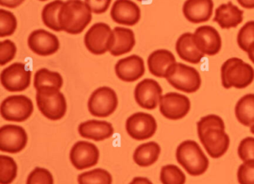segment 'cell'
I'll list each match as a JSON object with an SVG mask.
<instances>
[{"instance_id": "obj_41", "label": "cell", "mask_w": 254, "mask_h": 184, "mask_svg": "<svg viewBox=\"0 0 254 184\" xmlns=\"http://www.w3.org/2000/svg\"><path fill=\"white\" fill-rule=\"evenodd\" d=\"M129 184H153L152 182L147 178L143 177H136L132 180Z\"/></svg>"}, {"instance_id": "obj_31", "label": "cell", "mask_w": 254, "mask_h": 184, "mask_svg": "<svg viewBox=\"0 0 254 184\" xmlns=\"http://www.w3.org/2000/svg\"><path fill=\"white\" fill-rule=\"evenodd\" d=\"M18 172L17 163L12 157L0 155V184H11Z\"/></svg>"}, {"instance_id": "obj_27", "label": "cell", "mask_w": 254, "mask_h": 184, "mask_svg": "<svg viewBox=\"0 0 254 184\" xmlns=\"http://www.w3.org/2000/svg\"><path fill=\"white\" fill-rule=\"evenodd\" d=\"M238 121L245 126H254V93L244 95L235 106Z\"/></svg>"}, {"instance_id": "obj_39", "label": "cell", "mask_w": 254, "mask_h": 184, "mask_svg": "<svg viewBox=\"0 0 254 184\" xmlns=\"http://www.w3.org/2000/svg\"><path fill=\"white\" fill-rule=\"evenodd\" d=\"M84 1L90 7L92 13L102 14L108 10L112 0H84Z\"/></svg>"}, {"instance_id": "obj_13", "label": "cell", "mask_w": 254, "mask_h": 184, "mask_svg": "<svg viewBox=\"0 0 254 184\" xmlns=\"http://www.w3.org/2000/svg\"><path fill=\"white\" fill-rule=\"evenodd\" d=\"M28 135L23 127L17 125H5L0 128V151L17 154L26 148Z\"/></svg>"}, {"instance_id": "obj_32", "label": "cell", "mask_w": 254, "mask_h": 184, "mask_svg": "<svg viewBox=\"0 0 254 184\" xmlns=\"http://www.w3.org/2000/svg\"><path fill=\"white\" fill-rule=\"evenodd\" d=\"M160 178L163 184H185L187 181L185 174L173 164L166 165L162 167Z\"/></svg>"}, {"instance_id": "obj_28", "label": "cell", "mask_w": 254, "mask_h": 184, "mask_svg": "<svg viewBox=\"0 0 254 184\" xmlns=\"http://www.w3.org/2000/svg\"><path fill=\"white\" fill-rule=\"evenodd\" d=\"M62 76L56 71H52L47 68H41L35 74L34 87L37 90L45 86L57 88L61 89L63 86Z\"/></svg>"}, {"instance_id": "obj_5", "label": "cell", "mask_w": 254, "mask_h": 184, "mask_svg": "<svg viewBox=\"0 0 254 184\" xmlns=\"http://www.w3.org/2000/svg\"><path fill=\"white\" fill-rule=\"evenodd\" d=\"M36 102L41 114L49 120H59L66 114V99L57 88L45 86L37 90Z\"/></svg>"}, {"instance_id": "obj_44", "label": "cell", "mask_w": 254, "mask_h": 184, "mask_svg": "<svg viewBox=\"0 0 254 184\" xmlns=\"http://www.w3.org/2000/svg\"><path fill=\"white\" fill-rule=\"evenodd\" d=\"M250 130H251V133H252L253 135H254V126H251V129H250Z\"/></svg>"}, {"instance_id": "obj_30", "label": "cell", "mask_w": 254, "mask_h": 184, "mask_svg": "<svg viewBox=\"0 0 254 184\" xmlns=\"http://www.w3.org/2000/svg\"><path fill=\"white\" fill-rule=\"evenodd\" d=\"M78 183V184H112L113 178L109 172L99 168L80 174Z\"/></svg>"}, {"instance_id": "obj_15", "label": "cell", "mask_w": 254, "mask_h": 184, "mask_svg": "<svg viewBox=\"0 0 254 184\" xmlns=\"http://www.w3.org/2000/svg\"><path fill=\"white\" fill-rule=\"evenodd\" d=\"M163 89L160 85L153 79H145L139 82L134 89L136 103L147 110H154L160 104Z\"/></svg>"}, {"instance_id": "obj_38", "label": "cell", "mask_w": 254, "mask_h": 184, "mask_svg": "<svg viewBox=\"0 0 254 184\" xmlns=\"http://www.w3.org/2000/svg\"><path fill=\"white\" fill-rule=\"evenodd\" d=\"M238 155L242 161L254 160V138H244L238 147Z\"/></svg>"}, {"instance_id": "obj_42", "label": "cell", "mask_w": 254, "mask_h": 184, "mask_svg": "<svg viewBox=\"0 0 254 184\" xmlns=\"http://www.w3.org/2000/svg\"><path fill=\"white\" fill-rule=\"evenodd\" d=\"M237 1L244 8H254V0H237Z\"/></svg>"}, {"instance_id": "obj_21", "label": "cell", "mask_w": 254, "mask_h": 184, "mask_svg": "<svg viewBox=\"0 0 254 184\" xmlns=\"http://www.w3.org/2000/svg\"><path fill=\"white\" fill-rule=\"evenodd\" d=\"M78 132L82 138L99 142L111 138L114 135V129L108 122L90 120L79 125Z\"/></svg>"}, {"instance_id": "obj_19", "label": "cell", "mask_w": 254, "mask_h": 184, "mask_svg": "<svg viewBox=\"0 0 254 184\" xmlns=\"http://www.w3.org/2000/svg\"><path fill=\"white\" fill-rule=\"evenodd\" d=\"M111 16L116 23L133 26L140 19L141 10L131 0H116L111 7Z\"/></svg>"}, {"instance_id": "obj_4", "label": "cell", "mask_w": 254, "mask_h": 184, "mask_svg": "<svg viewBox=\"0 0 254 184\" xmlns=\"http://www.w3.org/2000/svg\"><path fill=\"white\" fill-rule=\"evenodd\" d=\"M221 78L224 89H245L254 82V69L239 58H230L221 65Z\"/></svg>"}, {"instance_id": "obj_37", "label": "cell", "mask_w": 254, "mask_h": 184, "mask_svg": "<svg viewBox=\"0 0 254 184\" xmlns=\"http://www.w3.org/2000/svg\"><path fill=\"white\" fill-rule=\"evenodd\" d=\"M17 46L11 40H3L0 43V65L3 66L11 62L17 53Z\"/></svg>"}, {"instance_id": "obj_10", "label": "cell", "mask_w": 254, "mask_h": 184, "mask_svg": "<svg viewBox=\"0 0 254 184\" xmlns=\"http://www.w3.org/2000/svg\"><path fill=\"white\" fill-rule=\"evenodd\" d=\"M32 71L26 64L14 62L2 70L0 80L2 86L10 92H20L27 89L31 84Z\"/></svg>"}, {"instance_id": "obj_24", "label": "cell", "mask_w": 254, "mask_h": 184, "mask_svg": "<svg viewBox=\"0 0 254 184\" xmlns=\"http://www.w3.org/2000/svg\"><path fill=\"white\" fill-rule=\"evenodd\" d=\"M175 50L181 59L191 64L200 63L205 56L196 47L193 34L190 32L180 36L175 45Z\"/></svg>"}, {"instance_id": "obj_22", "label": "cell", "mask_w": 254, "mask_h": 184, "mask_svg": "<svg viewBox=\"0 0 254 184\" xmlns=\"http://www.w3.org/2000/svg\"><path fill=\"white\" fill-rule=\"evenodd\" d=\"M148 67L150 73L159 78H166L171 67L176 63L175 55L166 49L154 50L148 56Z\"/></svg>"}, {"instance_id": "obj_23", "label": "cell", "mask_w": 254, "mask_h": 184, "mask_svg": "<svg viewBox=\"0 0 254 184\" xmlns=\"http://www.w3.org/2000/svg\"><path fill=\"white\" fill-rule=\"evenodd\" d=\"M243 10L233 4L232 1L221 4L217 7L213 18L214 22H217L223 29L236 28L243 21Z\"/></svg>"}, {"instance_id": "obj_34", "label": "cell", "mask_w": 254, "mask_h": 184, "mask_svg": "<svg viewBox=\"0 0 254 184\" xmlns=\"http://www.w3.org/2000/svg\"><path fill=\"white\" fill-rule=\"evenodd\" d=\"M237 43L242 50L248 52V49L254 43V21L246 22L239 30Z\"/></svg>"}, {"instance_id": "obj_40", "label": "cell", "mask_w": 254, "mask_h": 184, "mask_svg": "<svg viewBox=\"0 0 254 184\" xmlns=\"http://www.w3.org/2000/svg\"><path fill=\"white\" fill-rule=\"evenodd\" d=\"M24 1L25 0H0V5L8 8H16Z\"/></svg>"}, {"instance_id": "obj_2", "label": "cell", "mask_w": 254, "mask_h": 184, "mask_svg": "<svg viewBox=\"0 0 254 184\" xmlns=\"http://www.w3.org/2000/svg\"><path fill=\"white\" fill-rule=\"evenodd\" d=\"M92 11L82 0L64 1L59 13V22L62 31L76 35L81 34L92 20Z\"/></svg>"}, {"instance_id": "obj_6", "label": "cell", "mask_w": 254, "mask_h": 184, "mask_svg": "<svg viewBox=\"0 0 254 184\" xmlns=\"http://www.w3.org/2000/svg\"><path fill=\"white\" fill-rule=\"evenodd\" d=\"M166 79L172 87L185 93H194L201 86L200 73L193 67L181 62H176L171 67Z\"/></svg>"}, {"instance_id": "obj_33", "label": "cell", "mask_w": 254, "mask_h": 184, "mask_svg": "<svg viewBox=\"0 0 254 184\" xmlns=\"http://www.w3.org/2000/svg\"><path fill=\"white\" fill-rule=\"evenodd\" d=\"M17 28V20L14 13L0 9V37H9Z\"/></svg>"}, {"instance_id": "obj_11", "label": "cell", "mask_w": 254, "mask_h": 184, "mask_svg": "<svg viewBox=\"0 0 254 184\" xmlns=\"http://www.w3.org/2000/svg\"><path fill=\"white\" fill-rule=\"evenodd\" d=\"M159 105L162 115L171 120L184 118L191 109V102L188 96L176 92L163 95Z\"/></svg>"}, {"instance_id": "obj_43", "label": "cell", "mask_w": 254, "mask_h": 184, "mask_svg": "<svg viewBox=\"0 0 254 184\" xmlns=\"http://www.w3.org/2000/svg\"><path fill=\"white\" fill-rule=\"evenodd\" d=\"M247 53H248V56H249V59H251V62L254 64V43L250 47Z\"/></svg>"}, {"instance_id": "obj_3", "label": "cell", "mask_w": 254, "mask_h": 184, "mask_svg": "<svg viewBox=\"0 0 254 184\" xmlns=\"http://www.w3.org/2000/svg\"><path fill=\"white\" fill-rule=\"evenodd\" d=\"M178 163L191 176L206 173L209 166V159L196 141L187 139L179 144L176 149Z\"/></svg>"}, {"instance_id": "obj_25", "label": "cell", "mask_w": 254, "mask_h": 184, "mask_svg": "<svg viewBox=\"0 0 254 184\" xmlns=\"http://www.w3.org/2000/svg\"><path fill=\"white\" fill-rule=\"evenodd\" d=\"M113 31L115 42L110 53L114 56H120L131 51L136 44L133 31L123 27H115Z\"/></svg>"}, {"instance_id": "obj_14", "label": "cell", "mask_w": 254, "mask_h": 184, "mask_svg": "<svg viewBox=\"0 0 254 184\" xmlns=\"http://www.w3.org/2000/svg\"><path fill=\"white\" fill-rule=\"evenodd\" d=\"M99 148L88 141H78L74 144L69 152V160L78 170H84L97 164L99 160Z\"/></svg>"}, {"instance_id": "obj_18", "label": "cell", "mask_w": 254, "mask_h": 184, "mask_svg": "<svg viewBox=\"0 0 254 184\" xmlns=\"http://www.w3.org/2000/svg\"><path fill=\"white\" fill-rule=\"evenodd\" d=\"M117 77L122 81L133 83L140 79L145 72L143 59L133 54L120 59L115 65Z\"/></svg>"}, {"instance_id": "obj_1", "label": "cell", "mask_w": 254, "mask_h": 184, "mask_svg": "<svg viewBox=\"0 0 254 184\" xmlns=\"http://www.w3.org/2000/svg\"><path fill=\"white\" fill-rule=\"evenodd\" d=\"M197 131L200 142L212 158H220L226 154L230 139L221 117L209 114L201 117L197 123Z\"/></svg>"}, {"instance_id": "obj_17", "label": "cell", "mask_w": 254, "mask_h": 184, "mask_svg": "<svg viewBox=\"0 0 254 184\" xmlns=\"http://www.w3.org/2000/svg\"><path fill=\"white\" fill-rule=\"evenodd\" d=\"M28 46L34 53L41 56L54 54L60 48L59 38L44 29L32 31L28 38Z\"/></svg>"}, {"instance_id": "obj_46", "label": "cell", "mask_w": 254, "mask_h": 184, "mask_svg": "<svg viewBox=\"0 0 254 184\" xmlns=\"http://www.w3.org/2000/svg\"><path fill=\"white\" fill-rule=\"evenodd\" d=\"M39 1H47V0H39Z\"/></svg>"}, {"instance_id": "obj_16", "label": "cell", "mask_w": 254, "mask_h": 184, "mask_svg": "<svg viewBox=\"0 0 254 184\" xmlns=\"http://www.w3.org/2000/svg\"><path fill=\"white\" fill-rule=\"evenodd\" d=\"M193 40L197 48L208 56H215L219 53L222 46L219 33L210 25L198 27L193 34Z\"/></svg>"}, {"instance_id": "obj_26", "label": "cell", "mask_w": 254, "mask_h": 184, "mask_svg": "<svg viewBox=\"0 0 254 184\" xmlns=\"http://www.w3.org/2000/svg\"><path fill=\"white\" fill-rule=\"evenodd\" d=\"M161 148L157 142L151 141L141 144L133 153V161L140 167H148L157 161Z\"/></svg>"}, {"instance_id": "obj_35", "label": "cell", "mask_w": 254, "mask_h": 184, "mask_svg": "<svg viewBox=\"0 0 254 184\" xmlns=\"http://www.w3.org/2000/svg\"><path fill=\"white\" fill-rule=\"evenodd\" d=\"M54 178L48 169L36 167L31 172L26 184H54Z\"/></svg>"}, {"instance_id": "obj_36", "label": "cell", "mask_w": 254, "mask_h": 184, "mask_svg": "<svg viewBox=\"0 0 254 184\" xmlns=\"http://www.w3.org/2000/svg\"><path fill=\"white\" fill-rule=\"evenodd\" d=\"M239 184H254V160L244 161L237 172Z\"/></svg>"}, {"instance_id": "obj_9", "label": "cell", "mask_w": 254, "mask_h": 184, "mask_svg": "<svg viewBox=\"0 0 254 184\" xmlns=\"http://www.w3.org/2000/svg\"><path fill=\"white\" fill-rule=\"evenodd\" d=\"M34 105L32 99L24 95H12L5 98L0 106L2 118L7 121H26L32 116Z\"/></svg>"}, {"instance_id": "obj_8", "label": "cell", "mask_w": 254, "mask_h": 184, "mask_svg": "<svg viewBox=\"0 0 254 184\" xmlns=\"http://www.w3.org/2000/svg\"><path fill=\"white\" fill-rule=\"evenodd\" d=\"M118 104V96L115 91L108 86H103L98 88L92 93L87 107L92 115L105 118L114 114Z\"/></svg>"}, {"instance_id": "obj_45", "label": "cell", "mask_w": 254, "mask_h": 184, "mask_svg": "<svg viewBox=\"0 0 254 184\" xmlns=\"http://www.w3.org/2000/svg\"><path fill=\"white\" fill-rule=\"evenodd\" d=\"M137 1H147V0H137Z\"/></svg>"}, {"instance_id": "obj_12", "label": "cell", "mask_w": 254, "mask_h": 184, "mask_svg": "<svg viewBox=\"0 0 254 184\" xmlns=\"http://www.w3.org/2000/svg\"><path fill=\"white\" fill-rule=\"evenodd\" d=\"M126 127L130 138L136 140H144L152 138L155 135L157 123L151 114L137 112L127 119Z\"/></svg>"}, {"instance_id": "obj_29", "label": "cell", "mask_w": 254, "mask_h": 184, "mask_svg": "<svg viewBox=\"0 0 254 184\" xmlns=\"http://www.w3.org/2000/svg\"><path fill=\"white\" fill-rule=\"evenodd\" d=\"M64 1L62 0H55L44 6L41 13L44 25L56 32L62 31L59 22V13Z\"/></svg>"}, {"instance_id": "obj_7", "label": "cell", "mask_w": 254, "mask_h": 184, "mask_svg": "<svg viewBox=\"0 0 254 184\" xmlns=\"http://www.w3.org/2000/svg\"><path fill=\"white\" fill-rule=\"evenodd\" d=\"M115 42L114 31L108 24L97 22L84 36V45L95 55H102L112 49Z\"/></svg>"}, {"instance_id": "obj_20", "label": "cell", "mask_w": 254, "mask_h": 184, "mask_svg": "<svg viewBox=\"0 0 254 184\" xmlns=\"http://www.w3.org/2000/svg\"><path fill=\"white\" fill-rule=\"evenodd\" d=\"M212 0H186L183 5V13L186 19L191 23L207 22L213 13Z\"/></svg>"}]
</instances>
